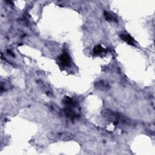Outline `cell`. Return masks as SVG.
<instances>
[{
    "label": "cell",
    "instance_id": "cell-4",
    "mask_svg": "<svg viewBox=\"0 0 155 155\" xmlns=\"http://www.w3.org/2000/svg\"><path fill=\"white\" fill-rule=\"evenodd\" d=\"M120 37L123 41L126 42L127 44H129L131 45H134V40L129 34H127V33H122V34L120 35Z\"/></svg>",
    "mask_w": 155,
    "mask_h": 155
},
{
    "label": "cell",
    "instance_id": "cell-5",
    "mask_svg": "<svg viewBox=\"0 0 155 155\" xmlns=\"http://www.w3.org/2000/svg\"><path fill=\"white\" fill-rule=\"evenodd\" d=\"M95 87L97 89L101 90H107L108 89H109V85L107 82L104 81H101L96 82L95 83Z\"/></svg>",
    "mask_w": 155,
    "mask_h": 155
},
{
    "label": "cell",
    "instance_id": "cell-9",
    "mask_svg": "<svg viewBox=\"0 0 155 155\" xmlns=\"http://www.w3.org/2000/svg\"><path fill=\"white\" fill-rule=\"evenodd\" d=\"M64 103L65 104H66L67 105H74V102L72 100V99H71L69 97H65L64 100Z\"/></svg>",
    "mask_w": 155,
    "mask_h": 155
},
{
    "label": "cell",
    "instance_id": "cell-7",
    "mask_svg": "<svg viewBox=\"0 0 155 155\" xmlns=\"http://www.w3.org/2000/svg\"><path fill=\"white\" fill-rule=\"evenodd\" d=\"M104 15L107 21H117L116 17L114 15L112 14V13L109 12L105 11L104 12Z\"/></svg>",
    "mask_w": 155,
    "mask_h": 155
},
{
    "label": "cell",
    "instance_id": "cell-8",
    "mask_svg": "<svg viewBox=\"0 0 155 155\" xmlns=\"http://www.w3.org/2000/svg\"><path fill=\"white\" fill-rule=\"evenodd\" d=\"M64 113L67 117L71 119H73L76 117L75 113L70 108H66L65 109H64Z\"/></svg>",
    "mask_w": 155,
    "mask_h": 155
},
{
    "label": "cell",
    "instance_id": "cell-6",
    "mask_svg": "<svg viewBox=\"0 0 155 155\" xmlns=\"http://www.w3.org/2000/svg\"><path fill=\"white\" fill-rule=\"evenodd\" d=\"M107 52V50L103 48L101 45H98L95 47L93 49V53L95 55H101L103 53H105Z\"/></svg>",
    "mask_w": 155,
    "mask_h": 155
},
{
    "label": "cell",
    "instance_id": "cell-3",
    "mask_svg": "<svg viewBox=\"0 0 155 155\" xmlns=\"http://www.w3.org/2000/svg\"><path fill=\"white\" fill-rule=\"evenodd\" d=\"M59 61L63 66L67 67L70 64V58L69 55L66 53H63L59 57Z\"/></svg>",
    "mask_w": 155,
    "mask_h": 155
},
{
    "label": "cell",
    "instance_id": "cell-1",
    "mask_svg": "<svg viewBox=\"0 0 155 155\" xmlns=\"http://www.w3.org/2000/svg\"><path fill=\"white\" fill-rule=\"evenodd\" d=\"M49 137L51 139H58L63 141H68L73 139V134L69 132H61L58 133H52L49 134Z\"/></svg>",
    "mask_w": 155,
    "mask_h": 155
},
{
    "label": "cell",
    "instance_id": "cell-2",
    "mask_svg": "<svg viewBox=\"0 0 155 155\" xmlns=\"http://www.w3.org/2000/svg\"><path fill=\"white\" fill-rule=\"evenodd\" d=\"M104 116L111 122H112L114 125H116L120 121V116L117 113L114 112L110 110H106L104 113Z\"/></svg>",
    "mask_w": 155,
    "mask_h": 155
}]
</instances>
